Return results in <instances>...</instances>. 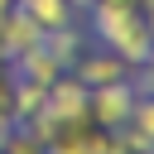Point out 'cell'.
<instances>
[{
    "mask_svg": "<svg viewBox=\"0 0 154 154\" xmlns=\"http://www.w3.org/2000/svg\"><path fill=\"white\" fill-rule=\"evenodd\" d=\"M14 125V82L10 77H0V135Z\"/></svg>",
    "mask_w": 154,
    "mask_h": 154,
    "instance_id": "cell-10",
    "label": "cell"
},
{
    "mask_svg": "<svg viewBox=\"0 0 154 154\" xmlns=\"http://www.w3.org/2000/svg\"><path fill=\"white\" fill-rule=\"evenodd\" d=\"M149 154H154V149H149Z\"/></svg>",
    "mask_w": 154,
    "mask_h": 154,
    "instance_id": "cell-15",
    "label": "cell"
},
{
    "mask_svg": "<svg viewBox=\"0 0 154 154\" xmlns=\"http://www.w3.org/2000/svg\"><path fill=\"white\" fill-rule=\"evenodd\" d=\"M91 5H96V0H72V10H91Z\"/></svg>",
    "mask_w": 154,
    "mask_h": 154,
    "instance_id": "cell-13",
    "label": "cell"
},
{
    "mask_svg": "<svg viewBox=\"0 0 154 154\" xmlns=\"http://www.w3.org/2000/svg\"><path fill=\"white\" fill-rule=\"evenodd\" d=\"M130 111H135V87H130V82L87 91V120H91L96 130H106V135H116V130L130 120Z\"/></svg>",
    "mask_w": 154,
    "mask_h": 154,
    "instance_id": "cell-2",
    "label": "cell"
},
{
    "mask_svg": "<svg viewBox=\"0 0 154 154\" xmlns=\"http://www.w3.org/2000/svg\"><path fill=\"white\" fill-rule=\"evenodd\" d=\"M87 91H96V87H116V82H130V67L116 58V53H106V48H96V53H82L72 67H67Z\"/></svg>",
    "mask_w": 154,
    "mask_h": 154,
    "instance_id": "cell-5",
    "label": "cell"
},
{
    "mask_svg": "<svg viewBox=\"0 0 154 154\" xmlns=\"http://www.w3.org/2000/svg\"><path fill=\"white\" fill-rule=\"evenodd\" d=\"M43 53H48V58H53V63H58V67L67 72V67H72V63H77V58L87 53V34H82L77 24H63V29L43 34Z\"/></svg>",
    "mask_w": 154,
    "mask_h": 154,
    "instance_id": "cell-6",
    "label": "cell"
},
{
    "mask_svg": "<svg viewBox=\"0 0 154 154\" xmlns=\"http://www.w3.org/2000/svg\"><path fill=\"white\" fill-rule=\"evenodd\" d=\"M125 130H135L140 140H149L154 144V91H135V111H130V120H125Z\"/></svg>",
    "mask_w": 154,
    "mask_h": 154,
    "instance_id": "cell-8",
    "label": "cell"
},
{
    "mask_svg": "<svg viewBox=\"0 0 154 154\" xmlns=\"http://www.w3.org/2000/svg\"><path fill=\"white\" fill-rule=\"evenodd\" d=\"M0 154H43V144L34 140V130H29V125H19V120H14V125L0 135Z\"/></svg>",
    "mask_w": 154,
    "mask_h": 154,
    "instance_id": "cell-9",
    "label": "cell"
},
{
    "mask_svg": "<svg viewBox=\"0 0 154 154\" xmlns=\"http://www.w3.org/2000/svg\"><path fill=\"white\" fill-rule=\"evenodd\" d=\"M38 116H48L53 125L87 120V87H82L72 72L53 77V82H48V91H43V106H38Z\"/></svg>",
    "mask_w": 154,
    "mask_h": 154,
    "instance_id": "cell-3",
    "label": "cell"
},
{
    "mask_svg": "<svg viewBox=\"0 0 154 154\" xmlns=\"http://www.w3.org/2000/svg\"><path fill=\"white\" fill-rule=\"evenodd\" d=\"M144 14V29H149V38H154V10H140Z\"/></svg>",
    "mask_w": 154,
    "mask_h": 154,
    "instance_id": "cell-12",
    "label": "cell"
},
{
    "mask_svg": "<svg viewBox=\"0 0 154 154\" xmlns=\"http://www.w3.org/2000/svg\"><path fill=\"white\" fill-rule=\"evenodd\" d=\"M96 5H111V10H140L135 0H96Z\"/></svg>",
    "mask_w": 154,
    "mask_h": 154,
    "instance_id": "cell-11",
    "label": "cell"
},
{
    "mask_svg": "<svg viewBox=\"0 0 154 154\" xmlns=\"http://www.w3.org/2000/svg\"><path fill=\"white\" fill-rule=\"evenodd\" d=\"M135 5H140V10H154V0H135Z\"/></svg>",
    "mask_w": 154,
    "mask_h": 154,
    "instance_id": "cell-14",
    "label": "cell"
},
{
    "mask_svg": "<svg viewBox=\"0 0 154 154\" xmlns=\"http://www.w3.org/2000/svg\"><path fill=\"white\" fill-rule=\"evenodd\" d=\"M43 43V29L19 10V5H10V14L0 19V63H19L24 53H34Z\"/></svg>",
    "mask_w": 154,
    "mask_h": 154,
    "instance_id": "cell-4",
    "label": "cell"
},
{
    "mask_svg": "<svg viewBox=\"0 0 154 154\" xmlns=\"http://www.w3.org/2000/svg\"><path fill=\"white\" fill-rule=\"evenodd\" d=\"M43 34H53V29H63V24H77V10H72V0H14Z\"/></svg>",
    "mask_w": 154,
    "mask_h": 154,
    "instance_id": "cell-7",
    "label": "cell"
},
{
    "mask_svg": "<svg viewBox=\"0 0 154 154\" xmlns=\"http://www.w3.org/2000/svg\"><path fill=\"white\" fill-rule=\"evenodd\" d=\"M87 29L101 38V48L106 53H116L130 72L149 58V48H154V38H149V29H144V14L140 10H111V5H91L87 10Z\"/></svg>",
    "mask_w": 154,
    "mask_h": 154,
    "instance_id": "cell-1",
    "label": "cell"
}]
</instances>
